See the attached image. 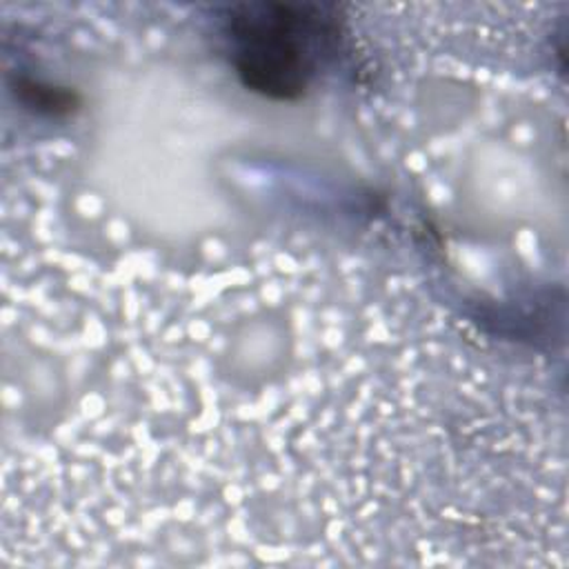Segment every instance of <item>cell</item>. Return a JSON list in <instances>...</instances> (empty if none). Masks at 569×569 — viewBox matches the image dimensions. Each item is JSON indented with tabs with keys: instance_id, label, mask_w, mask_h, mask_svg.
Masks as SVG:
<instances>
[{
	"instance_id": "obj_2",
	"label": "cell",
	"mask_w": 569,
	"mask_h": 569,
	"mask_svg": "<svg viewBox=\"0 0 569 569\" xmlns=\"http://www.w3.org/2000/svg\"><path fill=\"white\" fill-rule=\"evenodd\" d=\"M13 91L24 109L49 118L71 116L80 107V96L73 89L56 87L33 78H18Z\"/></svg>"
},
{
	"instance_id": "obj_1",
	"label": "cell",
	"mask_w": 569,
	"mask_h": 569,
	"mask_svg": "<svg viewBox=\"0 0 569 569\" xmlns=\"http://www.w3.org/2000/svg\"><path fill=\"white\" fill-rule=\"evenodd\" d=\"M220 36L247 91L296 102L336 58L340 22L331 7L313 2H240L224 9Z\"/></svg>"
}]
</instances>
